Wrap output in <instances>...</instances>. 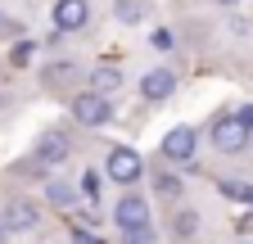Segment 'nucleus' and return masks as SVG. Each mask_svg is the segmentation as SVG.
Wrapping results in <instances>:
<instances>
[{
    "instance_id": "4",
    "label": "nucleus",
    "mask_w": 253,
    "mask_h": 244,
    "mask_svg": "<svg viewBox=\"0 0 253 244\" xmlns=\"http://www.w3.org/2000/svg\"><path fill=\"white\" fill-rule=\"evenodd\" d=\"M73 118L86 122V127H104V122L113 118V104H109L104 95H90V90H86V95L73 100Z\"/></svg>"
},
{
    "instance_id": "21",
    "label": "nucleus",
    "mask_w": 253,
    "mask_h": 244,
    "mask_svg": "<svg viewBox=\"0 0 253 244\" xmlns=\"http://www.w3.org/2000/svg\"><path fill=\"white\" fill-rule=\"evenodd\" d=\"M73 244H100V240H95L90 231H73Z\"/></svg>"
},
{
    "instance_id": "6",
    "label": "nucleus",
    "mask_w": 253,
    "mask_h": 244,
    "mask_svg": "<svg viewBox=\"0 0 253 244\" xmlns=\"http://www.w3.org/2000/svg\"><path fill=\"white\" fill-rule=\"evenodd\" d=\"M163 159H172V163H190V159H195V131H190V127L168 131V136H163Z\"/></svg>"
},
{
    "instance_id": "8",
    "label": "nucleus",
    "mask_w": 253,
    "mask_h": 244,
    "mask_svg": "<svg viewBox=\"0 0 253 244\" xmlns=\"http://www.w3.org/2000/svg\"><path fill=\"white\" fill-rule=\"evenodd\" d=\"M176 90V77L168 73V68H154V73H145V81H140V95L145 100H168Z\"/></svg>"
},
{
    "instance_id": "15",
    "label": "nucleus",
    "mask_w": 253,
    "mask_h": 244,
    "mask_svg": "<svg viewBox=\"0 0 253 244\" xmlns=\"http://www.w3.org/2000/svg\"><path fill=\"white\" fill-rule=\"evenodd\" d=\"M122 244H154V226H131V231H122Z\"/></svg>"
},
{
    "instance_id": "14",
    "label": "nucleus",
    "mask_w": 253,
    "mask_h": 244,
    "mask_svg": "<svg viewBox=\"0 0 253 244\" xmlns=\"http://www.w3.org/2000/svg\"><path fill=\"white\" fill-rule=\"evenodd\" d=\"M154 190H158V195H163V199H176V195H181V181L163 172V176H154Z\"/></svg>"
},
{
    "instance_id": "13",
    "label": "nucleus",
    "mask_w": 253,
    "mask_h": 244,
    "mask_svg": "<svg viewBox=\"0 0 253 244\" xmlns=\"http://www.w3.org/2000/svg\"><path fill=\"white\" fill-rule=\"evenodd\" d=\"M221 195L235 203H253V186H244V181H221Z\"/></svg>"
},
{
    "instance_id": "9",
    "label": "nucleus",
    "mask_w": 253,
    "mask_h": 244,
    "mask_svg": "<svg viewBox=\"0 0 253 244\" xmlns=\"http://www.w3.org/2000/svg\"><path fill=\"white\" fill-rule=\"evenodd\" d=\"M37 159L41 163H63V159H68V136H63V131L37 136Z\"/></svg>"
},
{
    "instance_id": "19",
    "label": "nucleus",
    "mask_w": 253,
    "mask_h": 244,
    "mask_svg": "<svg viewBox=\"0 0 253 244\" xmlns=\"http://www.w3.org/2000/svg\"><path fill=\"white\" fill-rule=\"evenodd\" d=\"M154 50H172V37L168 32H154Z\"/></svg>"
},
{
    "instance_id": "11",
    "label": "nucleus",
    "mask_w": 253,
    "mask_h": 244,
    "mask_svg": "<svg viewBox=\"0 0 253 244\" xmlns=\"http://www.w3.org/2000/svg\"><path fill=\"white\" fill-rule=\"evenodd\" d=\"M172 235H176V240H195V235H199V212H195V208H181L176 217H172Z\"/></svg>"
},
{
    "instance_id": "1",
    "label": "nucleus",
    "mask_w": 253,
    "mask_h": 244,
    "mask_svg": "<svg viewBox=\"0 0 253 244\" xmlns=\"http://www.w3.org/2000/svg\"><path fill=\"white\" fill-rule=\"evenodd\" d=\"M104 172H109V181H118V186H131V181H140L145 163H140V154H136V149L118 145V149H109V159H104Z\"/></svg>"
},
{
    "instance_id": "2",
    "label": "nucleus",
    "mask_w": 253,
    "mask_h": 244,
    "mask_svg": "<svg viewBox=\"0 0 253 244\" xmlns=\"http://www.w3.org/2000/svg\"><path fill=\"white\" fill-rule=\"evenodd\" d=\"M212 145L221 149V154H240V149L249 145V127H244L235 113L217 118V122H212Z\"/></svg>"
},
{
    "instance_id": "17",
    "label": "nucleus",
    "mask_w": 253,
    "mask_h": 244,
    "mask_svg": "<svg viewBox=\"0 0 253 244\" xmlns=\"http://www.w3.org/2000/svg\"><path fill=\"white\" fill-rule=\"evenodd\" d=\"M32 50H37V45H32V41H23V45H14V64H27V59H32Z\"/></svg>"
},
{
    "instance_id": "7",
    "label": "nucleus",
    "mask_w": 253,
    "mask_h": 244,
    "mask_svg": "<svg viewBox=\"0 0 253 244\" xmlns=\"http://www.w3.org/2000/svg\"><path fill=\"white\" fill-rule=\"evenodd\" d=\"M37 222H41V212H37V203H27V199H14L5 208V231H37Z\"/></svg>"
},
{
    "instance_id": "22",
    "label": "nucleus",
    "mask_w": 253,
    "mask_h": 244,
    "mask_svg": "<svg viewBox=\"0 0 253 244\" xmlns=\"http://www.w3.org/2000/svg\"><path fill=\"white\" fill-rule=\"evenodd\" d=\"M221 5H235V0H221Z\"/></svg>"
},
{
    "instance_id": "20",
    "label": "nucleus",
    "mask_w": 253,
    "mask_h": 244,
    "mask_svg": "<svg viewBox=\"0 0 253 244\" xmlns=\"http://www.w3.org/2000/svg\"><path fill=\"white\" fill-rule=\"evenodd\" d=\"M235 118H240V122H244V127H249V131H253V104H244V109H240V113H235Z\"/></svg>"
},
{
    "instance_id": "16",
    "label": "nucleus",
    "mask_w": 253,
    "mask_h": 244,
    "mask_svg": "<svg viewBox=\"0 0 253 244\" xmlns=\"http://www.w3.org/2000/svg\"><path fill=\"white\" fill-rule=\"evenodd\" d=\"M118 18L122 23H136L140 18V0H118Z\"/></svg>"
},
{
    "instance_id": "10",
    "label": "nucleus",
    "mask_w": 253,
    "mask_h": 244,
    "mask_svg": "<svg viewBox=\"0 0 253 244\" xmlns=\"http://www.w3.org/2000/svg\"><path fill=\"white\" fill-rule=\"evenodd\" d=\"M118 86H122V73L113 64H100V68L90 73V95H113Z\"/></svg>"
},
{
    "instance_id": "5",
    "label": "nucleus",
    "mask_w": 253,
    "mask_h": 244,
    "mask_svg": "<svg viewBox=\"0 0 253 244\" xmlns=\"http://www.w3.org/2000/svg\"><path fill=\"white\" fill-rule=\"evenodd\" d=\"M86 23H90V5L86 0H59L54 5V27L59 32H82Z\"/></svg>"
},
{
    "instance_id": "12",
    "label": "nucleus",
    "mask_w": 253,
    "mask_h": 244,
    "mask_svg": "<svg viewBox=\"0 0 253 244\" xmlns=\"http://www.w3.org/2000/svg\"><path fill=\"white\" fill-rule=\"evenodd\" d=\"M45 195H50V203H54V208H73V199H77L68 181H50V190H45Z\"/></svg>"
},
{
    "instance_id": "18",
    "label": "nucleus",
    "mask_w": 253,
    "mask_h": 244,
    "mask_svg": "<svg viewBox=\"0 0 253 244\" xmlns=\"http://www.w3.org/2000/svg\"><path fill=\"white\" fill-rule=\"evenodd\" d=\"M82 190L95 199V190H100V176H95V172H86V176H82Z\"/></svg>"
},
{
    "instance_id": "3",
    "label": "nucleus",
    "mask_w": 253,
    "mask_h": 244,
    "mask_svg": "<svg viewBox=\"0 0 253 244\" xmlns=\"http://www.w3.org/2000/svg\"><path fill=\"white\" fill-rule=\"evenodd\" d=\"M113 222H118V231L149 226V203H145V195H122V199L113 203Z\"/></svg>"
}]
</instances>
